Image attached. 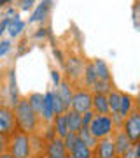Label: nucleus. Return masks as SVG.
<instances>
[{"label": "nucleus", "instance_id": "24", "mask_svg": "<svg viewBox=\"0 0 140 158\" xmlns=\"http://www.w3.org/2000/svg\"><path fill=\"white\" fill-rule=\"evenodd\" d=\"M23 28H25V21L18 19V18H12L11 25H9V34H11V37H16V35H19Z\"/></svg>", "mask_w": 140, "mask_h": 158}, {"label": "nucleus", "instance_id": "8", "mask_svg": "<svg viewBox=\"0 0 140 158\" xmlns=\"http://www.w3.org/2000/svg\"><path fill=\"white\" fill-rule=\"evenodd\" d=\"M70 153H68L67 146H65V141L60 139V137H53L46 148V156L47 158H67Z\"/></svg>", "mask_w": 140, "mask_h": 158}, {"label": "nucleus", "instance_id": "27", "mask_svg": "<svg viewBox=\"0 0 140 158\" xmlns=\"http://www.w3.org/2000/svg\"><path fill=\"white\" fill-rule=\"evenodd\" d=\"M9 144H11V137L2 135V134H0V155L9 153Z\"/></svg>", "mask_w": 140, "mask_h": 158}, {"label": "nucleus", "instance_id": "10", "mask_svg": "<svg viewBox=\"0 0 140 158\" xmlns=\"http://www.w3.org/2000/svg\"><path fill=\"white\" fill-rule=\"evenodd\" d=\"M93 113L95 114H110L107 95H103V93H93Z\"/></svg>", "mask_w": 140, "mask_h": 158}, {"label": "nucleus", "instance_id": "9", "mask_svg": "<svg viewBox=\"0 0 140 158\" xmlns=\"http://www.w3.org/2000/svg\"><path fill=\"white\" fill-rule=\"evenodd\" d=\"M112 139H114V144H116V153H118V158H121L124 153L130 149V148L133 146L131 139L126 135V132H124L123 128H116V130H114Z\"/></svg>", "mask_w": 140, "mask_h": 158}, {"label": "nucleus", "instance_id": "11", "mask_svg": "<svg viewBox=\"0 0 140 158\" xmlns=\"http://www.w3.org/2000/svg\"><path fill=\"white\" fill-rule=\"evenodd\" d=\"M56 118L54 114V91H47L44 98V111H42V119L44 121H53Z\"/></svg>", "mask_w": 140, "mask_h": 158}, {"label": "nucleus", "instance_id": "21", "mask_svg": "<svg viewBox=\"0 0 140 158\" xmlns=\"http://www.w3.org/2000/svg\"><path fill=\"white\" fill-rule=\"evenodd\" d=\"M79 139H81V141H84L88 146L91 148V149H93V151H95L96 144H98V139L91 134V130L88 128V127H82V128H81V132H79Z\"/></svg>", "mask_w": 140, "mask_h": 158}, {"label": "nucleus", "instance_id": "17", "mask_svg": "<svg viewBox=\"0 0 140 158\" xmlns=\"http://www.w3.org/2000/svg\"><path fill=\"white\" fill-rule=\"evenodd\" d=\"M53 121H54V135L60 137V139H65V137L68 135L67 116H65V114H60V116H56Z\"/></svg>", "mask_w": 140, "mask_h": 158}, {"label": "nucleus", "instance_id": "15", "mask_svg": "<svg viewBox=\"0 0 140 158\" xmlns=\"http://www.w3.org/2000/svg\"><path fill=\"white\" fill-rule=\"evenodd\" d=\"M56 91L60 93L63 104H65V107H67V111H68L70 106H72V98H74V91H72V86H70V81H62V85L58 86Z\"/></svg>", "mask_w": 140, "mask_h": 158}, {"label": "nucleus", "instance_id": "26", "mask_svg": "<svg viewBox=\"0 0 140 158\" xmlns=\"http://www.w3.org/2000/svg\"><path fill=\"white\" fill-rule=\"evenodd\" d=\"M63 141H65V146H67L68 153H72L74 146H75V142L79 141V134H72V132H68V135L65 137Z\"/></svg>", "mask_w": 140, "mask_h": 158}, {"label": "nucleus", "instance_id": "31", "mask_svg": "<svg viewBox=\"0 0 140 158\" xmlns=\"http://www.w3.org/2000/svg\"><path fill=\"white\" fill-rule=\"evenodd\" d=\"M11 18H6V19H4V21L0 23V35L4 34V32H6V28H9V25H11Z\"/></svg>", "mask_w": 140, "mask_h": 158}, {"label": "nucleus", "instance_id": "32", "mask_svg": "<svg viewBox=\"0 0 140 158\" xmlns=\"http://www.w3.org/2000/svg\"><path fill=\"white\" fill-rule=\"evenodd\" d=\"M32 2L34 0H21V9H28V7L32 6Z\"/></svg>", "mask_w": 140, "mask_h": 158}, {"label": "nucleus", "instance_id": "18", "mask_svg": "<svg viewBox=\"0 0 140 158\" xmlns=\"http://www.w3.org/2000/svg\"><path fill=\"white\" fill-rule=\"evenodd\" d=\"M67 72H68V77L72 79V81L79 79L81 76H84V67H82V63L79 62L77 58H70V62L67 63Z\"/></svg>", "mask_w": 140, "mask_h": 158}, {"label": "nucleus", "instance_id": "30", "mask_svg": "<svg viewBox=\"0 0 140 158\" xmlns=\"http://www.w3.org/2000/svg\"><path fill=\"white\" fill-rule=\"evenodd\" d=\"M121 158H138V156H137V151H135V144H133L131 148H130V149H128L126 153H124V155H123Z\"/></svg>", "mask_w": 140, "mask_h": 158}, {"label": "nucleus", "instance_id": "28", "mask_svg": "<svg viewBox=\"0 0 140 158\" xmlns=\"http://www.w3.org/2000/svg\"><path fill=\"white\" fill-rule=\"evenodd\" d=\"M11 49V42L9 40H4V42H0V58L6 55L7 51Z\"/></svg>", "mask_w": 140, "mask_h": 158}, {"label": "nucleus", "instance_id": "25", "mask_svg": "<svg viewBox=\"0 0 140 158\" xmlns=\"http://www.w3.org/2000/svg\"><path fill=\"white\" fill-rule=\"evenodd\" d=\"M67 113V107H65V104H63L62 97L58 91H54V114L56 116H60V114H65Z\"/></svg>", "mask_w": 140, "mask_h": 158}, {"label": "nucleus", "instance_id": "20", "mask_svg": "<svg viewBox=\"0 0 140 158\" xmlns=\"http://www.w3.org/2000/svg\"><path fill=\"white\" fill-rule=\"evenodd\" d=\"M44 98H46V95H42V93H32V95L28 97L30 106H32V109L35 111V114H37L39 118H42V111H44Z\"/></svg>", "mask_w": 140, "mask_h": 158}, {"label": "nucleus", "instance_id": "19", "mask_svg": "<svg viewBox=\"0 0 140 158\" xmlns=\"http://www.w3.org/2000/svg\"><path fill=\"white\" fill-rule=\"evenodd\" d=\"M84 86L86 88H95V85L98 83V77H96V72H95V67H93V63H86L84 65Z\"/></svg>", "mask_w": 140, "mask_h": 158}, {"label": "nucleus", "instance_id": "33", "mask_svg": "<svg viewBox=\"0 0 140 158\" xmlns=\"http://www.w3.org/2000/svg\"><path fill=\"white\" fill-rule=\"evenodd\" d=\"M135 151H137V156L140 158V141H138V142H135Z\"/></svg>", "mask_w": 140, "mask_h": 158}, {"label": "nucleus", "instance_id": "34", "mask_svg": "<svg viewBox=\"0 0 140 158\" xmlns=\"http://www.w3.org/2000/svg\"><path fill=\"white\" fill-rule=\"evenodd\" d=\"M0 158H14L11 153H4V155H0Z\"/></svg>", "mask_w": 140, "mask_h": 158}, {"label": "nucleus", "instance_id": "5", "mask_svg": "<svg viewBox=\"0 0 140 158\" xmlns=\"http://www.w3.org/2000/svg\"><path fill=\"white\" fill-rule=\"evenodd\" d=\"M72 111L79 114L90 113L93 111V93L90 90H77L74 91V98H72V106H70Z\"/></svg>", "mask_w": 140, "mask_h": 158}, {"label": "nucleus", "instance_id": "7", "mask_svg": "<svg viewBox=\"0 0 140 158\" xmlns=\"http://www.w3.org/2000/svg\"><path fill=\"white\" fill-rule=\"evenodd\" d=\"M93 158H118V153H116V144H114V139L110 137H103L98 141L95 148V156Z\"/></svg>", "mask_w": 140, "mask_h": 158}, {"label": "nucleus", "instance_id": "12", "mask_svg": "<svg viewBox=\"0 0 140 158\" xmlns=\"http://www.w3.org/2000/svg\"><path fill=\"white\" fill-rule=\"evenodd\" d=\"M67 123H68V132H72V134H79L81 128H82V114L75 113L72 109H68L67 113Z\"/></svg>", "mask_w": 140, "mask_h": 158}, {"label": "nucleus", "instance_id": "2", "mask_svg": "<svg viewBox=\"0 0 140 158\" xmlns=\"http://www.w3.org/2000/svg\"><path fill=\"white\" fill-rule=\"evenodd\" d=\"M9 153L14 158H30L32 156V137H30V134H25V132L18 130L14 135H11Z\"/></svg>", "mask_w": 140, "mask_h": 158}, {"label": "nucleus", "instance_id": "6", "mask_svg": "<svg viewBox=\"0 0 140 158\" xmlns=\"http://www.w3.org/2000/svg\"><path fill=\"white\" fill-rule=\"evenodd\" d=\"M123 130L126 132V135L131 139V142H138L140 141V109L135 106V109L126 116L123 123Z\"/></svg>", "mask_w": 140, "mask_h": 158}, {"label": "nucleus", "instance_id": "16", "mask_svg": "<svg viewBox=\"0 0 140 158\" xmlns=\"http://www.w3.org/2000/svg\"><path fill=\"white\" fill-rule=\"evenodd\" d=\"M93 67H95V72H96V77H98V81H112L110 70H109V65H107L103 60L96 58L95 62H93Z\"/></svg>", "mask_w": 140, "mask_h": 158}, {"label": "nucleus", "instance_id": "4", "mask_svg": "<svg viewBox=\"0 0 140 158\" xmlns=\"http://www.w3.org/2000/svg\"><path fill=\"white\" fill-rule=\"evenodd\" d=\"M18 132V123L14 116V107L0 106V134L11 137Z\"/></svg>", "mask_w": 140, "mask_h": 158}, {"label": "nucleus", "instance_id": "29", "mask_svg": "<svg viewBox=\"0 0 140 158\" xmlns=\"http://www.w3.org/2000/svg\"><path fill=\"white\" fill-rule=\"evenodd\" d=\"M51 77H53V83H54L56 86L62 85V77H60V72H58V70H53V72H51Z\"/></svg>", "mask_w": 140, "mask_h": 158}, {"label": "nucleus", "instance_id": "22", "mask_svg": "<svg viewBox=\"0 0 140 158\" xmlns=\"http://www.w3.org/2000/svg\"><path fill=\"white\" fill-rule=\"evenodd\" d=\"M49 6H51V0H44L42 4H39V7L35 9V12L32 14V18H30V23H34V21H40V19H42V18L46 16V12H47Z\"/></svg>", "mask_w": 140, "mask_h": 158}, {"label": "nucleus", "instance_id": "35", "mask_svg": "<svg viewBox=\"0 0 140 158\" xmlns=\"http://www.w3.org/2000/svg\"><path fill=\"white\" fill-rule=\"evenodd\" d=\"M137 107L140 109V90H138V97H137Z\"/></svg>", "mask_w": 140, "mask_h": 158}, {"label": "nucleus", "instance_id": "1", "mask_svg": "<svg viewBox=\"0 0 140 158\" xmlns=\"http://www.w3.org/2000/svg\"><path fill=\"white\" fill-rule=\"evenodd\" d=\"M14 116H16L19 132H25V134H34L35 132L37 123H39V116L32 109L28 98H19V102L14 106Z\"/></svg>", "mask_w": 140, "mask_h": 158}, {"label": "nucleus", "instance_id": "13", "mask_svg": "<svg viewBox=\"0 0 140 158\" xmlns=\"http://www.w3.org/2000/svg\"><path fill=\"white\" fill-rule=\"evenodd\" d=\"M121 98H123V91L114 90L107 93V100H109V107H110V116H116L121 111Z\"/></svg>", "mask_w": 140, "mask_h": 158}, {"label": "nucleus", "instance_id": "36", "mask_svg": "<svg viewBox=\"0 0 140 158\" xmlns=\"http://www.w3.org/2000/svg\"><path fill=\"white\" fill-rule=\"evenodd\" d=\"M67 158H74V156H72V155H68V156H67Z\"/></svg>", "mask_w": 140, "mask_h": 158}, {"label": "nucleus", "instance_id": "14", "mask_svg": "<svg viewBox=\"0 0 140 158\" xmlns=\"http://www.w3.org/2000/svg\"><path fill=\"white\" fill-rule=\"evenodd\" d=\"M70 155H72L74 158H93L95 156V151H93L84 141L79 139V141L75 142V146H74V149H72Z\"/></svg>", "mask_w": 140, "mask_h": 158}, {"label": "nucleus", "instance_id": "3", "mask_svg": "<svg viewBox=\"0 0 140 158\" xmlns=\"http://www.w3.org/2000/svg\"><path fill=\"white\" fill-rule=\"evenodd\" d=\"M91 134L100 141L103 137H110L116 130V125H114V119H112L110 114H95V118L90 125Z\"/></svg>", "mask_w": 140, "mask_h": 158}, {"label": "nucleus", "instance_id": "23", "mask_svg": "<svg viewBox=\"0 0 140 158\" xmlns=\"http://www.w3.org/2000/svg\"><path fill=\"white\" fill-rule=\"evenodd\" d=\"M9 91H11V104L12 107L16 106L19 98H18V90H16V76H14V70L9 74Z\"/></svg>", "mask_w": 140, "mask_h": 158}]
</instances>
